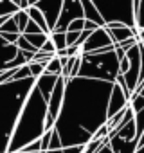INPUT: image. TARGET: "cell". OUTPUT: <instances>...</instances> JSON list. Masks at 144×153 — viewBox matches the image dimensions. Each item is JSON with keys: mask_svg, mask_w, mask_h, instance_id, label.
<instances>
[{"mask_svg": "<svg viewBox=\"0 0 144 153\" xmlns=\"http://www.w3.org/2000/svg\"><path fill=\"white\" fill-rule=\"evenodd\" d=\"M114 83L74 78L67 79L65 99L56 121V131L61 137L63 149L87 146L96 131L108 123V103Z\"/></svg>", "mask_w": 144, "mask_h": 153, "instance_id": "obj_1", "label": "cell"}, {"mask_svg": "<svg viewBox=\"0 0 144 153\" xmlns=\"http://www.w3.org/2000/svg\"><path fill=\"white\" fill-rule=\"evenodd\" d=\"M47 112H49L47 99L34 87L31 90L24 108H22V114H20L18 121H16V126H15L11 140H9L7 153L20 151L25 146L33 144L34 140H40L45 135Z\"/></svg>", "mask_w": 144, "mask_h": 153, "instance_id": "obj_2", "label": "cell"}, {"mask_svg": "<svg viewBox=\"0 0 144 153\" xmlns=\"http://www.w3.org/2000/svg\"><path fill=\"white\" fill-rule=\"evenodd\" d=\"M34 87H36L34 78L0 85V153H7L16 121Z\"/></svg>", "mask_w": 144, "mask_h": 153, "instance_id": "obj_3", "label": "cell"}, {"mask_svg": "<svg viewBox=\"0 0 144 153\" xmlns=\"http://www.w3.org/2000/svg\"><path fill=\"white\" fill-rule=\"evenodd\" d=\"M117 76H119V58L115 54V49L108 52L85 54L81 58V68L78 78L115 83Z\"/></svg>", "mask_w": 144, "mask_h": 153, "instance_id": "obj_4", "label": "cell"}, {"mask_svg": "<svg viewBox=\"0 0 144 153\" xmlns=\"http://www.w3.org/2000/svg\"><path fill=\"white\" fill-rule=\"evenodd\" d=\"M105 24H121L126 27L135 25V0H94Z\"/></svg>", "mask_w": 144, "mask_h": 153, "instance_id": "obj_5", "label": "cell"}, {"mask_svg": "<svg viewBox=\"0 0 144 153\" xmlns=\"http://www.w3.org/2000/svg\"><path fill=\"white\" fill-rule=\"evenodd\" d=\"M110 149L112 153H135L139 149V133L135 126V119L130 121L117 133L110 135Z\"/></svg>", "mask_w": 144, "mask_h": 153, "instance_id": "obj_6", "label": "cell"}, {"mask_svg": "<svg viewBox=\"0 0 144 153\" xmlns=\"http://www.w3.org/2000/svg\"><path fill=\"white\" fill-rule=\"evenodd\" d=\"M83 18H85V11H83L81 0H63V9H61L59 20H58L54 31L56 33H67L68 31V25L72 22L83 20Z\"/></svg>", "mask_w": 144, "mask_h": 153, "instance_id": "obj_7", "label": "cell"}, {"mask_svg": "<svg viewBox=\"0 0 144 153\" xmlns=\"http://www.w3.org/2000/svg\"><path fill=\"white\" fill-rule=\"evenodd\" d=\"M128 59H130V67H128V72L122 76L124 81H126V87L128 90L131 92V96L135 94L137 87H139V79H140V65H142V59H140V49H139V43L130 49L126 52Z\"/></svg>", "mask_w": 144, "mask_h": 153, "instance_id": "obj_8", "label": "cell"}, {"mask_svg": "<svg viewBox=\"0 0 144 153\" xmlns=\"http://www.w3.org/2000/svg\"><path fill=\"white\" fill-rule=\"evenodd\" d=\"M115 45L110 38V34L106 33L105 27L94 31L90 34V38L87 40V43L83 45V52L85 54H94V52H108V51H114Z\"/></svg>", "mask_w": 144, "mask_h": 153, "instance_id": "obj_9", "label": "cell"}, {"mask_svg": "<svg viewBox=\"0 0 144 153\" xmlns=\"http://www.w3.org/2000/svg\"><path fill=\"white\" fill-rule=\"evenodd\" d=\"M34 7H38L42 11V15L45 16V22L49 25V31L52 33L56 29V24H58L61 9H63V0H36Z\"/></svg>", "mask_w": 144, "mask_h": 153, "instance_id": "obj_10", "label": "cell"}, {"mask_svg": "<svg viewBox=\"0 0 144 153\" xmlns=\"http://www.w3.org/2000/svg\"><path fill=\"white\" fill-rule=\"evenodd\" d=\"M130 105V99L124 94V88L119 83H114L112 88V96H110V103H108V119L115 117L117 114H121L126 106Z\"/></svg>", "mask_w": 144, "mask_h": 153, "instance_id": "obj_11", "label": "cell"}, {"mask_svg": "<svg viewBox=\"0 0 144 153\" xmlns=\"http://www.w3.org/2000/svg\"><path fill=\"white\" fill-rule=\"evenodd\" d=\"M105 29H106V33L110 34L114 45H121L122 42L135 38V31H133L131 27H126V25H121V24H110V25H106Z\"/></svg>", "mask_w": 144, "mask_h": 153, "instance_id": "obj_12", "label": "cell"}, {"mask_svg": "<svg viewBox=\"0 0 144 153\" xmlns=\"http://www.w3.org/2000/svg\"><path fill=\"white\" fill-rule=\"evenodd\" d=\"M16 56H18V47L13 43H7L2 38V34H0V72L7 70L9 63L15 61Z\"/></svg>", "mask_w": 144, "mask_h": 153, "instance_id": "obj_13", "label": "cell"}, {"mask_svg": "<svg viewBox=\"0 0 144 153\" xmlns=\"http://www.w3.org/2000/svg\"><path fill=\"white\" fill-rule=\"evenodd\" d=\"M58 79H59V76H50V74H43L42 78L36 79V88L40 90V94H42L47 101L50 99V94H52V90H54Z\"/></svg>", "mask_w": 144, "mask_h": 153, "instance_id": "obj_14", "label": "cell"}, {"mask_svg": "<svg viewBox=\"0 0 144 153\" xmlns=\"http://www.w3.org/2000/svg\"><path fill=\"white\" fill-rule=\"evenodd\" d=\"M135 38L139 43L144 42V0H135Z\"/></svg>", "mask_w": 144, "mask_h": 153, "instance_id": "obj_15", "label": "cell"}, {"mask_svg": "<svg viewBox=\"0 0 144 153\" xmlns=\"http://www.w3.org/2000/svg\"><path fill=\"white\" fill-rule=\"evenodd\" d=\"M81 4H83V11H85V20L87 22H92L96 24L97 27H106L103 16L99 15L97 7L94 6V0H81Z\"/></svg>", "mask_w": 144, "mask_h": 153, "instance_id": "obj_16", "label": "cell"}, {"mask_svg": "<svg viewBox=\"0 0 144 153\" xmlns=\"http://www.w3.org/2000/svg\"><path fill=\"white\" fill-rule=\"evenodd\" d=\"M27 15H29V18H31V20H33V22H34V24H36V25L45 33V34H50L49 25H47V22H45V16L42 15V11H40L38 7H34V6H33V7L27 11Z\"/></svg>", "mask_w": 144, "mask_h": 153, "instance_id": "obj_17", "label": "cell"}, {"mask_svg": "<svg viewBox=\"0 0 144 153\" xmlns=\"http://www.w3.org/2000/svg\"><path fill=\"white\" fill-rule=\"evenodd\" d=\"M49 38H50V42L54 43V47H56V54L58 52H61V51H65L68 45H67V33H50L49 34Z\"/></svg>", "mask_w": 144, "mask_h": 153, "instance_id": "obj_18", "label": "cell"}, {"mask_svg": "<svg viewBox=\"0 0 144 153\" xmlns=\"http://www.w3.org/2000/svg\"><path fill=\"white\" fill-rule=\"evenodd\" d=\"M20 9L15 4V0H0V18L2 16H13Z\"/></svg>", "mask_w": 144, "mask_h": 153, "instance_id": "obj_19", "label": "cell"}, {"mask_svg": "<svg viewBox=\"0 0 144 153\" xmlns=\"http://www.w3.org/2000/svg\"><path fill=\"white\" fill-rule=\"evenodd\" d=\"M24 36H25V40H27L38 52L42 51V47H43V45L47 43V40H49V34H43V33H42V34H24Z\"/></svg>", "mask_w": 144, "mask_h": 153, "instance_id": "obj_20", "label": "cell"}, {"mask_svg": "<svg viewBox=\"0 0 144 153\" xmlns=\"http://www.w3.org/2000/svg\"><path fill=\"white\" fill-rule=\"evenodd\" d=\"M63 72V65H61V59L56 56L54 59H50L45 67V74H50V76H61Z\"/></svg>", "mask_w": 144, "mask_h": 153, "instance_id": "obj_21", "label": "cell"}, {"mask_svg": "<svg viewBox=\"0 0 144 153\" xmlns=\"http://www.w3.org/2000/svg\"><path fill=\"white\" fill-rule=\"evenodd\" d=\"M13 20L16 22V25H18V29H20L22 34H24V31L27 29V24L31 22L27 11H18V13H15V15H13Z\"/></svg>", "mask_w": 144, "mask_h": 153, "instance_id": "obj_22", "label": "cell"}, {"mask_svg": "<svg viewBox=\"0 0 144 153\" xmlns=\"http://www.w3.org/2000/svg\"><path fill=\"white\" fill-rule=\"evenodd\" d=\"M130 106H131L133 114H139L140 110H144V97L140 94H133L130 99Z\"/></svg>", "mask_w": 144, "mask_h": 153, "instance_id": "obj_23", "label": "cell"}, {"mask_svg": "<svg viewBox=\"0 0 144 153\" xmlns=\"http://www.w3.org/2000/svg\"><path fill=\"white\" fill-rule=\"evenodd\" d=\"M4 33H11V34H22L20 33V29H18V25H16V22L13 20V16L0 27V34H4Z\"/></svg>", "mask_w": 144, "mask_h": 153, "instance_id": "obj_24", "label": "cell"}, {"mask_svg": "<svg viewBox=\"0 0 144 153\" xmlns=\"http://www.w3.org/2000/svg\"><path fill=\"white\" fill-rule=\"evenodd\" d=\"M45 63H34V61H31L29 63V68H31V76L34 79H38V78H42V76L45 74Z\"/></svg>", "mask_w": 144, "mask_h": 153, "instance_id": "obj_25", "label": "cell"}, {"mask_svg": "<svg viewBox=\"0 0 144 153\" xmlns=\"http://www.w3.org/2000/svg\"><path fill=\"white\" fill-rule=\"evenodd\" d=\"M56 149H63V142H61V137L59 133L56 131V128L52 130V135H50V144H49V151H56Z\"/></svg>", "mask_w": 144, "mask_h": 153, "instance_id": "obj_26", "label": "cell"}, {"mask_svg": "<svg viewBox=\"0 0 144 153\" xmlns=\"http://www.w3.org/2000/svg\"><path fill=\"white\" fill-rule=\"evenodd\" d=\"M16 47H18V51H24V52H31V54H36V52H38V51H36V49H34V47L25 40V36H24V34H22V36H20V40L16 42Z\"/></svg>", "mask_w": 144, "mask_h": 153, "instance_id": "obj_27", "label": "cell"}, {"mask_svg": "<svg viewBox=\"0 0 144 153\" xmlns=\"http://www.w3.org/2000/svg\"><path fill=\"white\" fill-rule=\"evenodd\" d=\"M29 78H33V76H31V68H29V65H25V67L16 68L13 81H22V79H29Z\"/></svg>", "mask_w": 144, "mask_h": 153, "instance_id": "obj_28", "label": "cell"}, {"mask_svg": "<svg viewBox=\"0 0 144 153\" xmlns=\"http://www.w3.org/2000/svg\"><path fill=\"white\" fill-rule=\"evenodd\" d=\"M135 126H137V133H139V140H140V137L144 133V110L135 114Z\"/></svg>", "mask_w": 144, "mask_h": 153, "instance_id": "obj_29", "label": "cell"}, {"mask_svg": "<svg viewBox=\"0 0 144 153\" xmlns=\"http://www.w3.org/2000/svg\"><path fill=\"white\" fill-rule=\"evenodd\" d=\"M68 31H70V33H83V31H85V18H83V20L72 22V24L68 25ZM68 31H67V33H68Z\"/></svg>", "mask_w": 144, "mask_h": 153, "instance_id": "obj_30", "label": "cell"}, {"mask_svg": "<svg viewBox=\"0 0 144 153\" xmlns=\"http://www.w3.org/2000/svg\"><path fill=\"white\" fill-rule=\"evenodd\" d=\"M42 33H43V31H42V29H40V27H38L33 20L27 24V29L24 31V34H42ZM43 34H45V33H43Z\"/></svg>", "mask_w": 144, "mask_h": 153, "instance_id": "obj_31", "label": "cell"}, {"mask_svg": "<svg viewBox=\"0 0 144 153\" xmlns=\"http://www.w3.org/2000/svg\"><path fill=\"white\" fill-rule=\"evenodd\" d=\"M50 135H52V130L50 131H45V135L40 139L42 140V151H49V144H50Z\"/></svg>", "mask_w": 144, "mask_h": 153, "instance_id": "obj_32", "label": "cell"}, {"mask_svg": "<svg viewBox=\"0 0 144 153\" xmlns=\"http://www.w3.org/2000/svg\"><path fill=\"white\" fill-rule=\"evenodd\" d=\"M85 146H72V148H65L63 153H83Z\"/></svg>", "mask_w": 144, "mask_h": 153, "instance_id": "obj_33", "label": "cell"}, {"mask_svg": "<svg viewBox=\"0 0 144 153\" xmlns=\"http://www.w3.org/2000/svg\"><path fill=\"white\" fill-rule=\"evenodd\" d=\"M97 153H112V149H110V139H108V142H106V144L97 151Z\"/></svg>", "mask_w": 144, "mask_h": 153, "instance_id": "obj_34", "label": "cell"}, {"mask_svg": "<svg viewBox=\"0 0 144 153\" xmlns=\"http://www.w3.org/2000/svg\"><path fill=\"white\" fill-rule=\"evenodd\" d=\"M135 94H140V96L144 97V83H142V85H140V87H139V88L135 90Z\"/></svg>", "mask_w": 144, "mask_h": 153, "instance_id": "obj_35", "label": "cell"}, {"mask_svg": "<svg viewBox=\"0 0 144 153\" xmlns=\"http://www.w3.org/2000/svg\"><path fill=\"white\" fill-rule=\"evenodd\" d=\"M140 146H144V133H142V137H140V140H139V148Z\"/></svg>", "mask_w": 144, "mask_h": 153, "instance_id": "obj_36", "label": "cell"}, {"mask_svg": "<svg viewBox=\"0 0 144 153\" xmlns=\"http://www.w3.org/2000/svg\"><path fill=\"white\" fill-rule=\"evenodd\" d=\"M47 153H63V149H56V151H47Z\"/></svg>", "mask_w": 144, "mask_h": 153, "instance_id": "obj_37", "label": "cell"}, {"mask_svg": "<svg viewBox=\"0 0 144 153\" xmlns=\"http://www.w3.org/2000/svg\"><path fill=\"white\" fill-rule=\"evenodd\" d=\"M15 153H25V151H15Z\"/></svg>", "mask_w": 144, "mask_h": 153, "instance_id": "obj_38", "label": "cell"}, {"mask_svg": "<svg viewBox=\"0 0 144 153\" xmlns=\"http://www.w3.org/2000/svg\"><path fill=\"white\" fill-rule=\"evenodd\" d=\"M142 45H144V42H142Z\"/></svg>", "mask_w": 144, "mask_h": 153, "instance_id": "obj_39", "label": "cell"}]
</instances>
